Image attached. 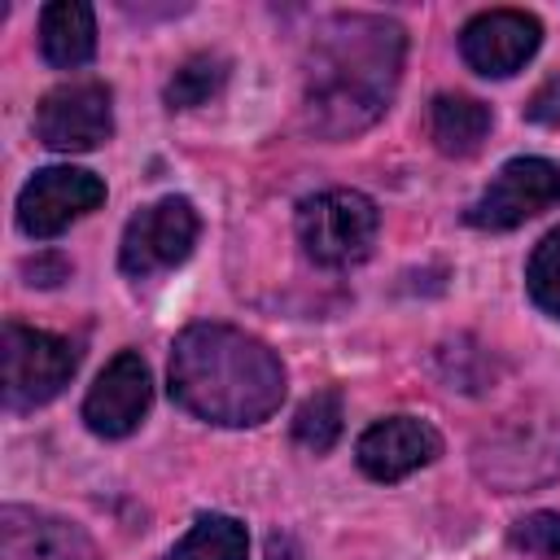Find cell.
<instances>
[{
  "mask_svg": "<svg viewBox=\"0 0 560 560\" xmlns=\"http://www.w3.org/2000/svg\"><path fill=\"white\" fill-rule=\"evenodd\" d=\"M402 52H407V35L389 18L376 13L328 18L306 52V88H302L306 127L324 140H346L372 127L394 101Z\"/></svg>",
  "mask_w": 560,
  "mask_h": 560,
  "instance_id": "obj_1",
  "label": "cell"
},
{
  "mask_svg": "<svg viewBox=\"0 0 560 560\" xmlns=\"http://www.w3.org/2000/svg\"><path fill=\"white\" fill-rule=\"evenodd\" d=\"M171 398L210 424H258L284 398V368L232 324H188L171 346Z\"/></svg>",
  "mask_w": 560,
  "mask_h": 560,
  "instance_id": "obj_2",
  "label": "cell"
},
{
  "mask_svg": "<svg viewBox=\"0 0 560 560\" xmlns=\"http://www.w3.org/2000/svg\"><path fill=\"white\" fill-rule=\"evenodd\" d=\"M381 214L372 197L354 188H328L298 206V241L319 267H350L368 258Z\"/></svg>",
  "mask_w": 560,
  "mask_h": 560,
  "instance_id": "obj_3",
  "label": "cell"
},
{
  "mask_svg": "<svg viewBox=\"0 0 560 560\" xmlns=\"http://www.w3.org/2000/svg\"><path fill=\"white\" fill-rule=\"evenodd\" d=\"M0 359H4V407L13 411L52 402L79 368L74 341L44 328H26V324H4Z\"/></svg>",
  "mask_w": 560,
  "mask_h": 560,
  "instance_id": "obj_4",
  "label": "cell"
},
{
  "mask_svg": "<svg viewBox=\"0 0 560 560\" xmlns=\"http://www.w3.org/2000/svg\"><path fill=\"white\" fill-rule=\"evenodd\" d=\"M477 472L499 490L542 486L560 472V424L556 420H508L477 442Z\"/></svg>",
  "mask_w": 560,
  "mask_h": 560,
  "instance_id": "obj_5",
  "label": "cell"
},
{
  "mask_svg": "<svg viewBox=\"0 0 560 560\" xmlns=\"http://www.w3.org/2000/svg\"><path fill=\"white\" fill-rule=\"evenodd\" d=\"M551 206H560V166L547 158H512L468 206V223L486 232H508Z\"/></svg>",
  "mask_w": 560,
  "mask_h": 560,
  "instance_id": "obj_6",
  "label": "cell"
},
{
  "mask_svg": "<svg viewBox=\"0 0 560 560\" xmlns=\"http://www.w3.org/2000/svg\"><path fill=\"white\" fill-rule=\"evenodd\" d=\"M192 241H197V210H192V201L162 197V201H153V206L131 214V223L122 232V245H118V262H122L127 276L144 280V276L179 267L192 254Z\"/></svg>",
  "mask_w": 560,
  "mask_h": 560,
  "instance_id": "obj_7",
  "label": "cell"
},
{
  "mask_svg": "<svg viewBox=\"0 0 560 560\" xmlns=\"http://www.w3.org/2000/svg\"><path fill=\"white\" fill-rule=\"evenodd\" d=\"M35 131L57 153H88L114 136V105L109 88L96 79L52 88L35 109Z\"/></svg>",
  "mask_w": 560,
  "mask_h": 560,
  "instance_id": "obj_8",
  "label": "cell"
},
{
  "mask_svg": "<svg viewBox=\"0 0 560 560\" xmlns=\"http://www.w3.org/2000/svg\"><path fill=\"white\" fill-rule=\"evenodd\" d=\"M101 201H105V184L92 171L48 166V171H35V179H26V188L18 192V223L26 236L48 241L66 232L74 219L92 214Z\"/></svg>",
  "mask_w": 560,
  "mask_h": 560,
  "instance_id": "obj_9",
  "label": "cell"
},
{
  "mask_svg": "<svg viewBox=\"0 0 560 560\" xmlns=\"http://www.w3.org/2000/svg\"><path fill=\"white\" fill-rule=\"evenodd\" d=\"M538 39H542V26L534 13H521V9H490V13H477L464 31H459V52L464 61L486 74V79H508L516 74L534 52H538Z\"/></svg>",
  "mask_w": 560,
  "mask_h": 560,
  "instance_id": "obj_10",
  "label": "cell"
},
{
  "mask_svg": "<svg viewBox=\"0 0 560 560\" xmlns=\"http://www.w3.org/2000/svg\"><path fill=\"white\" fill-rule=\"evenodd\" d=\"M153 402V381H149V363L136 350H122L105 363V372L96 376V385L83 398V424L101 438H127L144 411Z\"/></svg>",
  "mask_w": 560,
  "mask_h": 560,
  "instance_id": "obj_11",
  "label": "cell"
},
{
  "mask_svg": "<svg viewBox=\"0 0 560 560\" xmlns=\"http://www.w3.org/2000/svg\"><path fill=\"white\" fill-rule=\"evenodd\" d=\"M438 455H442L438 429L429 420H416V416L376 420L372 429H363V438L354 446V459L372 481H398V477L433 464Z\"/></svg>",
  "mask_w": 560,
  "mask_h": 560,
  "instance_id": "obj_12",
  "label": "cell"
},
{
  "mask_svg": "<svg viewBox=\"0 0 560 560\" xmlns=\"http://www.w3.org/2000/svg\"><path fill=\"white\" fill-rule=\"evenodd\" d=\"M0 560H96V547L74 521L9 503L0 512Z\"/></svg>",
  "mask_w": 560,
  "mask_h": 560,
  "instance_id": "obj_13",
  "label": "cell"
},
{
  "mask_svg": "<svg viewBox=\"0 0 560 560\" xmlns=\"http://www.w3.org/2000/svg\"><path fill=\"white\" fill-rule=\"evenodd\" d=\"M39 52L57 70H74V66L92 61V52H96V18H92V9L79 4V0L44 4V13H39Z\"/></svg>",
  "mask_w": 560,
  "mask_h": 560,
  "instance_id": "obj_14",
  "label": "cell"
},
{
  "mask_svg": "<svg viewBox=\"0 0 560 560\" xmlns=\"http://www.w3.org/2000/svg\"><path fill=\"white\" fill-rule=\"evenodd\" d=\"M429 136L446 158H468L490 136V105L464 92H442L429 105Z\"/></svg>",
  "mask_w": 560,
  "mask_h": 560,
  "instance_id": "obj_15",
  "label": "cell"
},
{
  "mask_svg": "<svg viewBox=\"0 0 560 560\" xmlns=\"http://www.w3.org/2000/svg\"><path fill=\"white\" fill-rule=\"evenodd\" d=\"M166 560H249V538L245 525L232 516H197V525L171 547Z\"/></svg>",
  "mask_w": 560,
  "mask_h": 560,
  "instance_id": "obj_16",
  "label": "cell"
},
{
  "mask_svg": "<svg viewBox=\"0 0 560 560\" xmlns=\"http://www.w3.org/2000/svg\"><path fill=\"white\" fill-rule=\"evenodd\" d=\"M223 79H228V61H223L219 52H197V57H188V61L171 74V83H166V105H171V109L206 105V101L223 88Z\"/></svg>",
  "mask_w": 560,
  "mask_h": 560,
  "instance_id": "obj_17",
  "label": "cell"
},
{
  "mask_svg": "<svg viewBox=\"0 0 560 560\" xmlns=\"http://www.w3.org/2000/svg\"><path fill=\"white\" fill-rule=\"evenodd\" d=\"M293 438H298V446H306L311 455L332 451V442L341 438V398H337V389H319V394H311V398L298 407V416H293Z\"/></svg>",
  "mask_w": 560,
  "mask_h": 560,
  "instance_id": "obj_18",
  "label": "cell"
},
{
  "mask_svg": "<svg viewBox=\"0 0 560 560\" xmlns=\"http://www.w3.org/2000/svg\"><path fill=\"white\" fill-rule=\"evenodd\" d=\"M525 284H529V298L560 319V228L547 232L534 254H529V267H525Z\"/></svg>",
  "mask_w": 560,
  "mask_h": 560,
  "instance_id": "obj_19",
  "label": "cell"
},
{
  "mask_svg": "<svg viewBox=\"0 0 560 560\" xmlns=\"http://www.w3.org/2000/svg\"><path fill=\"white\" fill-rule=\"evenodd\" d=\"M512 542L529 556L560 560V512H529L525 521L512 525Z\"/></svg>",
  "mask_w": 560,
  "mask_h": 560,
  "instance_id": "obj_20",
  "label": "cell"
},
{
  "mask_svg": "<svg viewBox=\"0 0 560 560\" xmlns=\"http://www.w3.org/2000/svg\"><path fill=\"white\" fill-rule=\"evenodd\" d=\"M525 118L529 122H542V127L560 122V74H551L547 83L534 88V96L525 101Z\"/></svg>",
  "mask_w": 560,
  "mask_h": 560,
  "instance_id": "obj_21",
  "label": "cell"
},
{
  "mask_svg": "<svg viewBox=\"0 0 560 560\" xmlns=\"http://www.w3.org/2000/svg\"><path fill=\"white\" fill-rule=\"evenodd\" d=\"M66 271H70L66 258H35V262H26V276H35L31 284H57V280H66Z\"/></svg>",
  "mask_w": 560,
  "mask_h": 560,
  "instance_id": "obj_22",
  "label": "cell"
}]
</instances>
